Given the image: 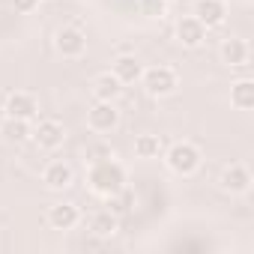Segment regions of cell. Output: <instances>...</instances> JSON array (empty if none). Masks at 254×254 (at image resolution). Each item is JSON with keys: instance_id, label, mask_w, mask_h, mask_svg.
Masks as SVG:
<instances>
[{"instance_id": "cell-1", "label": "cell", "mask_w": 254, "mask_h": 254, "mask_svg": "<svg viewBox=\"0 0 254 254\" xmlns=\"http://www.w3.org/2000/svg\"><path fill=\"white\" fill-rule=\"evenodd\" d=\"M87 186H90L96 194H102V197H114V194H120V191L126 189V168H123L114 156L99 159V162H93L90 171H87Z\"/></svg>"}, {"instance_id": "cell-2", "label": "cell", "mask_w": 254, "mask_h": 254, "mask_svg": "<svg viewBox=\"0 0 254 254\" xmlns=\"http://www.w3.org/2000/svg\"><path fill=\"white\" fill-rule=\"evenodd\" d=\"M165 162H168V168H171L174 174L191 177V174L200 168V150H197L194 144H189V141H180V144H174V147L165 153Z\"/></svg>"}, {"instance_id": "cell-3", "label": "cell", "mask_w": 254, "mask_h": 254, "mask_svg": "<svg viewBox=\"0 0 254 254\" xmlns=\"http://www.w3.org/2000/svg\"><path fill=\"white\" fill-rule=\"evenodd\" d=\"M141 84L150 96H171L177 90V72L171 66H150L141 72Z\"/></svg>"}, {"instance_id": "cell-4", "label": "cell", "mask_w": 254, "mask_h": 254, "mask_svg": "<svg viewBox=\"0 0 254 254\" xmlns=\"http://www.w3.org/2000/svg\"><path fill=\"white\" fill-rule=\"evenodd\" d=\"M117 123H120V111H117L114 102H99L96 99V105L87 111V126L93 132H111V129H117Z\"/></svg>"}, {"instance_id": "cell-5", "label": "cell", "mask_w": 254, "mask_h": 254, "mask_svg": "<svg viewBox=\"0 0 254 254\" xmlns=\"http://www.w3.org/2000/svg\"><path fill=\"white\" fill-rule=\"evenodd\" d=\"M30 138L36 141L39 150H57L66 141V129H63V123H57V120H42L36 129L30 132Z\"/></svg>"}, {"instance_id": "cell-6", "label": "cell", "mask_w": 254, "mask_h": 254, "mask_svg": "<svg viewBox=\"0 0 254 254\" xmlns=\"http://www.w3.org/2000/svg\"><path fill=\"white\" fill-rule=\"evenodd\" d=\"M54 48L63 54V57H81L87 51V36L78 30V27H60L54 33Z\"/></svg>"}, {"instance_id": "cell-7", "label": "cell", "mask_w": 254, "mask_h": 254, "mask_svg": "<svg viewBox=\"0 0 254 254\" xmlns=\"http://www.w3.org/2000/svg\"><path fill=\"white\" fill-rule=\"evenodd\" d=\"M3 111H6V117H15V120H33V117L39 114V102H36L33 93L18 90V93H9V96H6Z\"/></svg>"}, {"instance_id": "cell-8", "label": "cell", "mask_w": 254, "mask_h": 254, "mask_svg": "<svg viewBox=\"0 0 254 254\" xmlns=\"http://www.w3.org/2000/svg\"><path fill=\"white\" fill-rule=\"evenodd\" d=\"M191 15L209 30V27L224 24V18H227V6H224V0H194V12H191Z\"/></svg>"}, {"instance_id": "cell-9", "label": "cell", "mask_w": 254, "mask_h": 254, "mask_svg": "<svg viewBox=\"0 0 254 254\" xmlns=\"http://www.w3.org/2000/svg\"><path fill=\"white\" fill-rule=\"evenodd\" d=\"M221 189L224 191H230V194H245L248 189H251V171L245 168V165H230V168H224L221 171Z\"/></svg>"}, {"instance_id": "cell-10", "label": "cell", "mask_w": 254, "mask_h": 254, "mask_svg": "<svg viewBox=\"0 0 254 254\" xmlns=\"http://www.w3.org/2000/svg\"><path fill=\"white\" fill-rule=\"evenodd\" d=\"M177 39L186 45V48H197L203 39H206V27L194 18V15H186L177 21Z\"/></svg>"}, {"instance_id": "cell-11", "label": "cell", "mask_w": 254, "mask_h": 254, "mask_svg": "<svg viewBox=\"0 0 254 254\" xmlns=\"http://www.w3.org/2000/svg\"><path fill=\"white\" fill-rule=\"evenodd\" d=\"M78 221H81V212L75 203H54L48 209V224L54 230H72Z\"/></svg>"}, {"instance_id": "cell-12", "label": "cell", "mask_w": 254, "mask_h": 254, "mask_svg": "<svg viewBox=\"0 0 254 254\" xmlns=\"http://www.w3.org/2000/svg\"><path fill=\"white\" fill-rule=\"evenodd\" d=\"M111 72L117 75V81H120V84H135V81H141L144 63H141L135 54H123V57H117V60H114V69H111Z\"/></svg>"}, {"instance_id": "cell-13", "label": "cell", "mask_w": 254, "mask_h": 254, "mask_svg": "<svg viewBox=\"0 0 254 254\" xmlns=\"http://www.w3.org/2000/svg\"><path fill=\"white\" fill-rule=\"evenodd\" d=\"M72 180H75V171H72L66 162H51V165L45 168V174H42V183H45L48 189H54V191L69 189Z\"/></svg>"}, {"instance_id": "cell-14", "label": "cell", "mask_w": 254, "mask_h": 254, "mask_svg": "<svg viewBox=\"0 0 254 254\" xmlns=\"http://www.w3.org/2000/svg\"><path fill=\"white\" fill-rule=\"evenodd\" d=\"M33 132L30 120H15V117H6L3 123H0V135H3L6 144H24Z\"/></svg>"}, {"instance_id": "cell-15", "label": "cell", "mask_w": 254, "mask_h": 254, "mask_svg": "<svg viewBox=\"0 0 254 254\" xmlns=\"http://www.w3.org/2000/svg\"><path fill=\"white\" fill-rule=\"evenodd\" d=\"M120 93H123V84L117 81L114 72H102V75L93 78V96H96L99 102H114Z\"/></svg>"}, {"instance_id": "cell-16", "label": "cell", "mask_w": 254, "mask_h": 254, "mask_svg": "<svg viewBox=\"0 0 254 254\" xmlns=\"http://www.w3.org/2000/svg\"><path fill=\"white\" fill-rule=\"evenodd\" d=\"M251 57V48L245 39H224L221 42V60L227 66H245Z\"/></svg>"}, {"instance_id": "cell-17", "label": "cell", "mask_w": 254, "mask_h": 254, "mask_svg": "<svg viewBox=\"0 0 254 254\" xmlns=\"http://www.w3.org/2000/svg\"><path fill=\"white\" fill-rule=\"evenodd\" d=\"M230 105L239 108V111H251L254 108V81L251 78H242L230 87Z\"/></svg>"}, {"instance_id": "cell-18", "label": "cell", "mask_w": 254, "mask_h": 254, "mask_svg": "<svg viewBox=\"0 0 254 254\" xmlns=\"http://www.w3.org/2000/svg\"><path fill=\"white\" fill-rule=\"evenodd\" d=\"M117 227H120V215H114L111 209H102V212H96V215L90 218V230H93L96 236H114Z\"/></svg>"}, {"instance_id": "cell-19", "label": "cell", "mask_w": 254, "mask_h": 254, "mask_svg": "<svg viewBox=\"0 0 254 254\" xmlns=\"http://www.w3.org/2000/svg\"><path fill=\"white\" fill-rule=\"evenodd\" d=\"M135 156H138V159H159V156H162V141H159V135H138V138H135Z\"/></svg>"}, {"instance_id": "cell-20", "label": "cell", "mask_w": 254, "mask_h": 254, "mask_svg": "<svg viewBox=\"0 0 254 254\" xmlns=\"http://www.w3.org/2000/svg\"><path fill=\"white\" fill-rule=\"evenodd\" d=\"M165 3H168V0H141V6H144L147 15H162L165 12Z\"/></svg>"}, {"instance_id": "cell-21", "label": "cell", "mask_w": 254, "mask_h": 254, "mask_svg": "<svg viewBox=\"0 0 254 254\" xmlns=\"http://www.w3.org/2000/svg\"><path fill=\"white\" fill-rule=\"evenodd\" d=\"M12 6H15V12H33L36 6H39V0H12Z\"/></svg>"}]
</instances>
